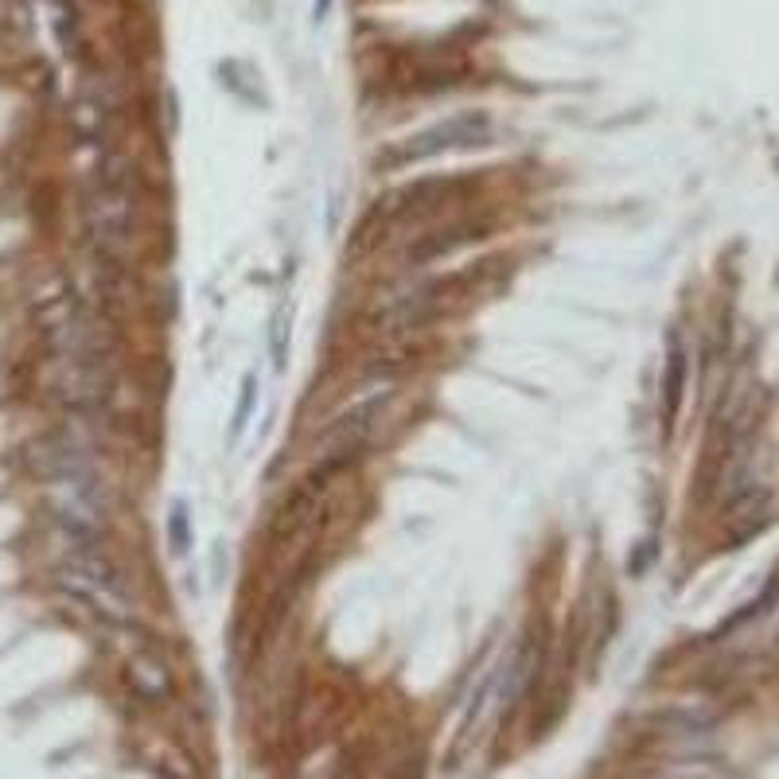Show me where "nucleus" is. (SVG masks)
Returning a JSON list of instances; mask_svg holds the SVG:
<instances>
[{"label":"nucleus","mask_w":779,"mask_h":779,"mask_svg":"<svg viewBox=\"0 0 779 779\" xmlns=\"http://www.w3.org/2000/svg\"><path fill=\"white\" fill-rule=\"evenodd\" d=\"M63 585L86 601L98 616L114 619V624H126L129 619V597L126 585L117 577V569L106 562L102 554H94L90 546H79L63 565Z\"/></svg>","instance_id":"obj_1"},{"label":"nucleus","mask_w":779,"mask_h":779,"mask_svg":"<svg viewBox=\"0 0 779 779\" xmlns=\"http://www.w3.org/2000/svg\"><path fill=\"white\" fill-rule=\"evenodd\" d=\"M492 137V121L484 114H460V117H448L440 126L425 129V133L410 137L402 149L390 153L394 164H417V161H429V156H440V153H452V149H475V144H484Z\"/></svg>","instance_id":"obj_2"},{"label":"nucleus","mask_w":779,"mask_h":779,"mask_svg":"<svg viewBox=\"0 0 779 779\" xmlns=\"http://www.w3.org/2000/svg\"><path fill=\"white\" fill-rule=\"evenodd\" d=\"M682 390H686V355H682L678 340H674L671 355H666V375H663V417H666V425L678 417Z\"/></svg>","instance_id":"obj_3"},{"label":"nucleus","mask_w":779,"mask_h":779,"mask_svg":"<svg viewBox=\"0 0 779 779\" xmlns=\"http://www.w3.org/2000/svg\"><path fill=\"white\" fill-rule=\"evenodd\" d=\"M133 682L137 691L144 694V698H164L168 694V671H164L161 659H153V654H137L133 659Z\"/></svg>","instance_id":"obj_4"},{"label":"nucleus","mask_w":779,"mask_h":779,"mask_svg":"<svg viewBox=\"0 0 779 779\" xmlns=\"http://www.w3.org/2000/svg\"><path fill=\"white\" fill-rule=\"evenodd\" d=\"M168 546L176 557L191 554V511L184 499L172 503V511H168Z\"/></svg>","instance_id":"obj_5"},{"label":"nucleus","mask_w":779,"mask_h":779,"mask_svg":"<svg viewBox=\"0 0 779 779\" xmlns=\"http://www.w3.org/2000/svg\"><path fill=\"white\" fill-rule=\"evenodd\" d=\"M253 405H258V370L243 378V394H238V405H234V417H231V445L246 433L253 417Z\"/></svg>","instance_id":"obj_6"},{"label":"nucleus","mask_w":779,"mask_h":779,"mask_svg":"<svg viewBox=\"0 0 779 779\" xmlns=\"http://www.w3.org/2000/svg\"><path fill=\"white\" fill-rule=\"evenodd\" d=\"M288 335H293V300H285L278 316H273V323H269V343H273V363L278 367H285L288 358Z\"/></svg>","instance_id":"obj_7"},{"label":"nucleus","mask_w":779,"mask_h":779,"mask_svg":"<svg viewBox=\"0 0 779 779\" xmlns=\"http://www.w3.org/2000/svg\"><path fill=\"white\" fill-rule=\"evenodd\" d=\"M398 779H422V764H410V768H405Z\"/></svg>","instance_id":"obj_8"}]
</instances>
